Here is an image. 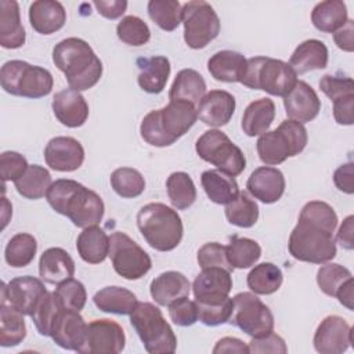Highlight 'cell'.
Listing matches in <instances>:
<instances>
[{
	"mask_svg": "<svg viewBox=\"0 0 354 354\" xmlns=\"http://www.w3.org/2000/svg\"><path fill=\"white\" fill-rule=\"evenodd\" d=\"M46 199L53 210L66 216L79 228L98 225L104 217L105 206L101 196L75 180L53 181Z\"/></svg>",
	"mask_w": 354,
	"mask_h": 354,
	"instance_id": "6da1fadb",
	"label": "cell"
},
{
	"mask_svg": "<svg viewBox=\"0 0 354 354\" xmlns=\"http://www.w3.org/2000/svg\"><path fill=\"white\" fill-rule=\"evenodd\" d=\"M53 62L65 75L69 88L84 91L102 76V62L90 44L79 37H66L53 48Z\"/></svg>",
	"mask_w": 354,
	"mask_h": 354,
	"instance_id": "7a4b0ae2",
	"label": "cell"
},
{
	"mask_svg": "<svg viewBox=\"0 0 354 354\" xmlns=\"http://www.w3.org/2000/svg\"><path fill=\"white\" fill-rule=\"evenodd\" d=\"M137 227L147 243L158 252L176 249L184 234L180 214L159 202L148 203L138 210Z\"/></svg>",
	"mask_w": 354,
	"mask_h": 354,
	"instance_id": "3957f363",
	"label": "cell"
},
{
	"mask_svg": "<svg viewBox=\"0 0 354 354\" xmlns=\"http://www.w3.org/2000/svg\"><path fill=\"white\" fill-rule=\"evenodd\" d=\"M333 232L321 224L299 217L289 235V253L299 261L313 264L328 263L335 259L337 252Z\"/></svg>",
	"mask_w": 354,
	"mask_h": 354,
	"instance_id": "277c9868",
	"label": "cell"
},
{
	"mask_svg": "<svg viewBox=\"0 0 354 354\" xmlns=\"http://www.w3.org/2000/svg\"><path fill=\"white\" fill-rule=\"evenodd\" d=\"M241 83L252 90H263L271 95L285 97L297 83V73L282 59L259 55L246 59Z\"/></svg>",
	"mask_w": 354,
	"mask_h": 354,
	"instance_id": "5b68a950",
	"label": "cell"
},
{
	"mask_svg": "<svg viewBox=\"0 0 354 354\" xmlns=\"http://www.w3.org/2000/svg\"><path fill=\"white\" fill-rule=\"evenodd\" d=\"M308 134L303 123L286 119L275 130L266 131L256 142L260 160L268 166L283 163L299 155L307 145Z\"/></svg>",
	"mask_w": 354,
	"mask_h": 354,
	"instance_id": "8992f818",
	"label": "cell"
},
{
	"mask_svg": "<svg viewBox=\"0 0 354 354\" xmlns=\"http://www.w3.org/2000/svg\"><path fill=\"white\" fill-rule=\"evenodd\" d=\"M130 324L148 353L169 354L176 351L177 337L158 306L138 301L130 314Z\"/></svg>",
	"mask_w": 354,
	"mask_h": 354,
	"instance_id": "52a82bcc",
	"label": "cell"
},
{
	"mask_svg": "<svg viewBox=\"0 0 354 354\" xmlns=\"http://www.w3.org/2000/svg\"><path fill=\"white\" fill-rule=\"evenodd\" d=\"M0 82L6 93L26 98L46 97L54 86V79L48 69L21 59H11L3 64Z\"/></svg>",
	"mask_w": 354,
	"mask_h": 354,
	"instance_id": "ba28073f",
	"label": "cell"
},
{
	"mask_svg": "<svg viewBox=\"0 0 354 354\" xmlns=\"http://www.w3.org/2000/svg\"><path fill=\"white\" fill-rule=\"evenodd\" d=\"M195 151L199 158L220 171L236 177L246 167V158L242 149L235 145L230 137L217 129L205 131L195 144Z\"/></svg>",
	"mask_w": 354,
	"mask_h": 354,
	"instance_id": "9c48e42d",
	"label": "cell"
},
{
	"mask_svg": "<svg viewBox=\"0 0 354 354\" xmlns=\"http://www.w3.org/2000/svg\"><path fill=\"white\" fill-rule=\"evenodd\" d=\"M184 40L189 48L201 50L220 33V19L214 8L203 0L183 4Z\"/></svg>",
	"mask_w": 354,
	"mask_h": 354,
	"instance_id": "30bf717a",
	"label": "cell"
},
{
	"mask_svg": "<svg viewBox=\"0 0 354 354\" xmlns=\"http://www.w3.org/2000/svg\"><path fill=\"white\" fill-rule=\"evenodd\" d=\"M109 257L116 274L129 281L142 278L152 267L149 254L127 234L120 231L109 236Z\"/></svg>",
	"mask_w": 354,
	"mask_h": 354,
	"instance_id": "8fae6325",
	"label": "cell"
},
{
	"mask_svg": "<svg viewBox=\"0 0 354 354\" xmlns=\"http://www.w3.org/2000/svg\"><path fill=\"white\" fill-rule=\"evenodd\" d=\"M234 310L230 324L250 337L264 336L274 330V315L253 292H241L232 297Z\"/></svg>",
	"mask_w": 354,
	"mask_h": 354,
	"instance_id": "7c38bea8",
	"label": "cell"
},
{
	"mask_svg": "<svg viewBox=\"0 0 354 354\" xmlns=\"http://www.w3.org/2000/svg\"><path fill=\"white\" fill-rule=\"evenodd\" d=\"M126 346L123 328L113 319L101 318L87 324L82 354H118Z\"/></svg>",
	"mask_w": 354,
	"mask_h": 354,
	"instance_id": "4fadbf2b",
	"label": "cell"
},
{
	"mask_svg": "<svg viewBox=\"0 0 354 354\" xmlns=\"http://www.w3.org/2000/svg\"><path fill=\"white\" fill-rule=\"evenodd\" d=\"M43 279L35 278L30 275L17 277L8 283H1V300L24 315H32L40 299L47 293Z\"/></svg>",
	"mask_w": 354,
	"mask_h": 354,
	"instance_id": "5bb4252c",
	"label": "cell"
},
{
	"mask_svg": "<svg viewBox=\"0 0 354 354\" xmlns=\"http://www.w3.org/2000/svg\"><path fill=\"white\" fill-rule=\"evenodd\" d=\"M353 343V329L339 315H328L318 325L313 344L321 354H342Z\"/></svg>",
	"mask_w": 354,
	"mask_h": 354,
	"instance_id": "9a60e30c",
	"label": "cell"
},
{
	"mask_svg": "<svg viewBox=\"0 0 354 354\" xmlns=\"http://www.w3.org/2000/svg\"><path fill=\"white\" fill-rule=\"evenodd\" d=\"M155 111L159 126L170 144L183 137L198 119L196 106L185 101H170L166 106Z\"/></svg>",
	"mask_w": 354,
	"mask_h": 354,
	"instance_id": "2e32d148",
	"label": "cell"
},
{
	"mask_svg": "<svg viewBox=\"0 0 354 354\" xmlns=\"http://www.w3.org/2000/svg\"><path fill=\"white\" fill-rule=\"evenodd\" d=\"M44 160L55 171H75L84 162V148L73 137L58 136L47 142Z\"/></svg>",
	"mask_w": 354,
	"mask_h": 354,
	"instance_id": "e0dca14e",
	"label": "cell"
},
{
	"mask_svg": "<svg viewBox=\"0 0 354 354\" xmlns=\"http://www.w3.org/2000/svg\"><path fill=\"white\" fill-rule=\"evenodd\" d=\"M283 106L289 119L306 123L318 116L321 100L308 83L297 80L295 87L283 97Z\"/></svg>",
	"mask_w": 354,
	"mask_h": 354,
	"instance_id": "ac0fdd59",
	"label": "cell"
},
{
	"mask_svg": "<svg viewBox=\"0 0 354 354\" xmlns=\"http://www.w3.org/2000/svg\"><path fill=\"white\" fill-rule=\"evenodd\" d=\"M86 330L87 324L79 311L64 308L55 318L50 337L59 347L79 353L86 339Z\"/></svg>",
	"mask_w": 354,
	"mask_h": 354,
	"instance_id": "d6986e66",
	"label": "cell"
},
{
	"mask_svg": "<svg viewBox=\"0 0 354 354\" xmlns=\"http://www.w3.org/2000/svg\"><path fill=\"white\" fill-rule=\"evenodd\" d=\"M285 177L277 167L261 166L252 171L246 181V188L252 196L263 203L278 202L285 192Z\"/></svg>",
	"mask_w": 354,
	"mask_h": 354,
	"instance_id": "ffe728a7",
	"label": "cell"
},
{
	"mask_svg": "<svg viewBox=\"0 0 354 354\" xmlns=\"http://www.w3.org/2000/svg\"><path fill=\"white\" fill-rule=\"evenodd\" d=\"M235 98L225 90H210L196 106L198 118L210 127L225 126L235 112Z\"/></svg>",
	"mask_w": 354,
	"mask_h": 354,
	"instance_id": "44dd1931",
	"label": "cell"
},
{
	"mask_svg": "<svg viewBox=\"0 0 354 354\" xmlns=\"http://www.w3.org/2000/svg\"><path fill=\"white\" fill-rule=\"evenodd\" d=\"M232 289L231 272L221 267H207L196 275L192 283L195 301L223 300Z\"/></svg>",
	"mask_w": 354,
	"mask_h": 354,
	"instance_id": "7402d4cb",
	"label": "cell"
},
{
	"mask_svg": "<svg viewBox=\"0 0 354 354\" xmlns=\"http://www.w3.org/2000/svg\"><path fill=\"white\" fill-rule=\"evenodd\" d=\"M51 106L58 122L71 129L83 126L90 112L86 98L73 88L58 91L53 98Z\"/></svg>",
	"mask_w": 354,
	"mask_h": 354,
	"instance_id": "603a6c76",
	"label": "cell"
},
{
	"mask_svg": "<svg viewBox=\"0 0 354 354\" xmlns=\"http://www.w3.org/2000/svg\"><path fill=\"white\" fill-rule=\"evenodd\" d=\"M29 22L40 35H53L64 28L66 11L59 1L36 0L29 6Z\"/></svg>",
	"mask_w": 354,
	"mask_h": 354,
	"instance_id": "cb8c5ba5",
	"label": "cell"
},
{
	"mask_svg": "<svg viewBox=\"0 0 354 354\" xmlns=\"http://www.w3.org/2000/svg\"><path fill=\"white\" fill-rule=\"evenodd\" d=\"M40 278L51 285H58L75 275V261L62 248L46 249L39 260Z\"/></svg>",
	"mask_w": 354,
	"mask_h": 354,
	"instance_id": "d4e9b609",
	"label": "cell"
},
{
	"mask_svg": "<svg viewBox=\"0 0 354 354\" xmlns=\"http://www.w3.org/2000/svg\"><path fill=\"white\" fill-rule=\"evenodd\" d=\"M137 66L140 69L137 76L140 88L149 94L162 93L170 76V61L163 55H153L149 58H138Z\"/></svg>",
	"mask_w": 354,
	"mask_h": 354,
	"instance_id": "484cf974",
	"label": "cell"
},
{
	"mask_svg": "<svg viewBox=\"0 0 354 354\" xmlns=\"http://www.w3.org/2000/svg\"><path fill=\"white\" fill-rule=\"evenodd\" d=\"M25 29L21 24L19 4L15 0L0 1V46L15 50L25 44Z\"/></svg>",
	"mask_w": 354,
	"mask_h": 354,
	"instance_id": "4316f807",
	"label": "cell"
},
{
	"mask_svg": "<svg viewBox=\"0 0 354 354\" xmlns=\"http://www.w3.org/2000/svg\"><path fill=\"white\" fill-rule=\"evenodd\" d=\"M191 283L188 278L178 271H165L159 274L149 286L151 297L159 306H169L174 300L188 296Z\"/></svg>",
	"mask_w": 354,
	"mask_h": 354,
	"instance_id": "83f0119b",
	"label": "cell"
},
{
	"mask_svg": "<svg viewBox=\"0 0 354 354\" xmlns=\"http://www.w3.org/2000/svg\"><path fill=\"white\" fill-rule=\"evenodd\" d=\"M245 69L246 58L243 54L232 50L217 51L207 61V71L217 82L241 83Z\"/></svg>",
	"mask_w": 354,
	"mask_h": 354,
	"instance_id": "f1b7e54d",
	"label": "cell"
},
{
	"mask_svg": "<svg viewBox=\"0 0 354 354\" xmlns=\"http://www.w3.org/2000/svg\"><path fill=\"white\" fill-rule=\"evenodd\" d=\"M329 53L324 41L308 39L300 43L289 58V65L297 75L307 73L314 69H324L328 65Z\"/></svg>",
	"mask_w": 354,
	"mask_h": 354,
	"instance_id": "f546056e",
	"label": "cell"
},
{
	"mask_svg": "<svg viewBox=\"0 0 354 354\" xmlns=\"http://www.w3.org/2000/svg\"><path fill=\"white\" fill-rule=\"evenodd\" d=\"M80 259L88 264H100L109 256V236L98 225L83 228L76 239Z\"/></svg>",
	"mask_w": 354,
	"mask_h": 354,
	"instance_id": "4dcf8cb0",
	"label": "cell"
},
{
	"mask_svg": "<svg viewBox=\"0 0 354 354\" xmlns=\"http://www.w3.org/2000/svg\"><path fill=\"white\" fill-rule=\"evenodd\" d=\"M205 94L206 82L203 76L198 71L187 68L176 75L169 91V98L170 101H185L196 105Z\"/></svg>",
	"mask_w": 354,
	"mask_h": 354,
	"instance_id": "1f68e13d",
	"label": "cell"
},
{
	"mask_svg": "<svg viewBox=\"0 0 354 354\" xmlns=\"http://www.w3.org/2000/svg\"><path fill=\"white\" fill-rule=\"evenodd\" d=\"M275 118V104L271 98H259L250 102L242 115L241 127L249 137L261 136L268 131Z\"/></svg>",
	"mask_w": 354,
	"mask_h": 354,
	"instance_id": "d6a6232c",
	"label": "cell"
},
{
	"mask_svg": "<svg viewBox=\"0 0 354 354\" xmlns=\"http://www.w3.org/2000/svg\"><path fill=\"white\" fill-rule=\"evenodd\" d=\"M93 301L98 310L118 315H130L138 304L137 296L122 286H105L100 289L94 295Z\"/></svg>",
	"mask_w": 354,
	"mask_h": 354,
	"instance_id": "836d02e7",
	"label": "cell"
},
{
	"mask_svg": "<svg viewBox=\"0 0 354 354\" xmlns=\"http://www.w3.org/2000/svg\"><path fill=\"white\" fill-rule=\"evenodd\" d=\"M201 184L207 198L216 205H227L239 195V187L234 177L220 170H205Z\"/></svg>",
	"mask_w": 354,
	"mask_h": 354,
	"instance_id": "e575fe53",
	"label": "cell"
},
{
	"mask_svg": "<svg viewBox=\"0 0 354 354\" xmlns=\"http://www.w3.org/2000/svg\"><path fill=\"white\" fill-rule=\"evenodd\" d=\"M347 7L342 0L321 1L315 4L311 11L313 25L325 33H335L347 22Z\"/></svg>",
	"mask_w": 354,
	"mask_h": 354,
	"instance_id": "d590c367",
	"label": "cell"
},
{
	"mask_svg": "<svg viewBox=\"0 0 354 354\" xmlns=\"http://www.w3.org/2000/svg\"><path fill=\"white\" fill-rule=\"evenodd\" d=\"M26 337L24 314L6 301H0V346L14 347Z\"/></svg>",
	"mask_w": 354,
	"mask_h": 354,
	"instance_id": "8d00e7d4",
	"label": "cell"
},
{
	"mask_svg": "<svg viewBox=\"0 0 354 354\" xmlns=\"http://www.w3.org/2000/svg\"><path fill=\"white\" fill-rule=\"evenodd\" d=\"M51 184L53 181L50 171L40 165H29L26 171L14 181L17 192L21 196L32 201L43 198Z\"/></svg>",
	"mask_w": 354,
	"mask_h": 354,
	"instance_id": "74e56055",
	"label": "cell"
},
{
	"mask_svg": "<svg viewBox=\"0 0 354 354\" xmlns=\"http://www.w3.org/2000/svg\"><path fill=\"white\" fill-rule=\"evenodd\" d=\"M283 282L282 271L272 263H260L254 266L246 277L248 288L256 295H272Z\"/></svg>",
	"mask_w": 354,
	"mask_h": 354,
	"instance_id": "f35d334b",
	"label": "cell"
},
{
	"mask_svg": "<svg viewBox=\"0 0 354 354\" xmlns=\"http://www.w3.org/2000/svg\"><path fill=\"white\" fill-rule=\"evenodd\" d=\"M166 189L170 203L177 210H185L196 199V187L185 171H174L166 180Z\"/></svg>",
	"mask_w": 354,
	"mask_h": 354,
	"instance_id": "ab89813d",
	"label": "cell"
},
{
	"mask_svg": "<svg viewBox=\"0 0 354 354\" xmlns=\"http://www.w3.org/2000/svg\"><path fill=\"white\" fill-rule=\"evenodd\" d=\"M37 252V241L28 232H19L11 236L4 249V260L14 268L29 266Z\"/></svg>",
	"mask_w": 354,
	"mask_h": 354,
	"instance_id": "60d3db41",
	"label": "cell"
},
{
	"mask_svg": "<svg viewBox=\"0 0 354 354\" xmlns=\"http://www.w3.org/2000/svg\"><path fill=\"white\" fill-rule=\"evenodd\" d=\"M225 250H227V260L234 270L250 268L259 261L261 256L260 245L250 238L232 236L230 243L225 246Z\"/></svg>",
	"mask_w": 354,
	"mask_h": 354,
	"instance_id": "b9f144b4",
	"label": "cell"
},
{
	"mask_svg": "<svg viewBox=\"0 0 354 354\" xmlns=\"http://www.w3.org/2000/svg\"><path fill=\"white\" fill-rule=\"evenodd\" d=\"M224 213L228 223L239 228H250L259 220V206L245 191L225 205Z\"/></svg>",
	"mask_w": 354,
	"mask_h": 354,
	"instance_id": "7bdbcfd3",
	"label": "cell"
},
{
	"mask_svg": "<svg viewBox=\"0 0 354 354\" xmlns=\"http://www.w3.org/2000/svg\"><path fill=\"white\" fill-rule=\"evenodd\" d=\"M147 10L149 18L166 32H173L183 22V6L177 0H151Z\"/></svg>",
	"mask_w": 354,
	"mask_h": 354,
	"instance_id": "ee69618b",
	"label": "cell"
},
{
	"mask_svg": "<svg viewBox=\"0 0 354 354\" xmlns=\"http://www.w3.org/2000/svg\"><path fill=\"white\" fill-rule=\"evenodd\" d=\"M65 307L57 297L55 292H47L40 301L37 303L36 308L33 310L30 318L41 336H51V329L55 322V318Z\"/></svg>",
	"mask_w": 354,
	"mask_h": 354,
	"instance_id": "f6af8a7d",
	"label": "cell"
},
{
	"mask_svg": "<svg viewBox=\"0 0 354 354\" xmlns=\"http://www.w3.org/2000/svg\"><path fill=\"white\" fill-rule=\"evenodd\" d=\"M111 185L122 198H137L145 189V180L137 169L119 167L111 174Z\"/></svg>",
	"mask_w": 354,
	"mask_h": 354,
	"instance_id": "bcb514c9",
	"label": "cell"
},
{
	"mask_svg": "<svg viewBox=\"0 0 354 354\" xmlns=\"http://www.w3.org/2000/svg\"><path fill=\"white\" fill-rule=\"evenodd\" d=\"M198 307V319L207 326L223 325L230 321L234 310V301L228 296L223 300L195 301Z\"/></svg>",
	"mask_w": 354,
	"mask_h": 354,
	"instance_id": "7dc6e473",
	"label": "cell"
},
{
	"mask_svg": "<svg viewBox=\"0 0 354 354\" xmlns=\"http://www.w3.org/2000/svg\"><path fill=\"white\" fill-rule=\"evenodd\" d=\"M353 278V274L348 268L337 263H324L317 271V283L319 289L330 297H335L336 292L343 283Z\"/></svg>",
	"mask_w": 354,
	"mask_h": 354,
	"instance_id": "c3c4849f",
	"label": "cell"
},
{
	"mask_svg": "<svg viewBox=\"0 0 354 354\" xmlns=\"http://www.w3.org/2000/svg\"><path fill=\"white\" fill-rule=\"evenodd\" d=\"M116 35L123 43L134 47L144 46L151 39V30L148 25L136 15H127L122 18L116 25Z\"/></svg>",
	"mask_w": 354,
	"mask_h": 354,
	"instance_id": "681fc988",
	"label": "cell"
},
{
	"mask_svg": "<svg viewBox=\"0 0 354 354\" xmlns=\"http://www.w3.org/2000/svg\"><path fill=\"white\" fill-rule=\"evenodd\" d=\"M54 292L59 299V301L62 303V306L68 310L80 313L86 306V301H87L86 288L80 281L75 279L73 277L58 283Z\"/></svg>",
	"mask_w": 354,
	"mask_h": 354,
	"instance_id": "f907efd6",
	"label": "cell"
},
{
	"mask_svg": "<svg viewBox=\"0 0 354 354\" xmlns=\"http://www.w3.org/2000/svg\"><path fill=\"white\" fill-rule=\"evenodd\" d=\"M196 260L201 268L221 267L230 272L234 271V268L227 260L225 246L218 242H207L203 246H201L196 254Z\"/></svg>",
	"mask_w": 354,
	"mask_h": 354,
	"instance_id": "816d5d0a",
	"label": "cell"
},
{
	"mask_svg": "<svg viewBox=\"0 0 354 354\" xmlns=\"http://www.w3.org/2000/svg\"><path fill=\"white\" fill-rule=\"evenodd\" d=\"M321 91L330 100L336 101L342 97L354 94V82L348 76L339 75H324L319 80Z\"/></svg>",
	"mask_w": 354,
	"mask_h": 354,
	"instance_id": "f5cc1de1",
	"label": "cell"
},
{
	"mask_svg": "<svg viewBox=\"0 0 354 354\" xmlns=\"http://www.w3.org/2000/svg\"><path fill=\"white\" fill-rule=\"evenodd\" d=\"M28 166L26 158L19 152L4 151L0 155V174L3 184L18 180L26 171Z\"/></svg>",
	"mask_w": 354,
	"mask_h": 354,
	"instance_id": "db71d44e",
	"label": "cell"
},
{
	"mask_svg": "<svg viewBox=\"0 0 354 354\" xmlns=\"http://www.w3.org/2000/svg\"><path fill=\"white\" fill-rule=\"evenodd\" d=\"M169 317L178 326H191L198 321V307L195 300H189L188 296L180 297L170 303Z\"/></svg>",
	"mask_w": 354,
	"mask_h": 354,
	"instance_id": "11a10c76",
	"label": "cell"
},
{
	"mask_svg": "<svg viewBox=\"0 0 354 354\" xmlns=\"http://www.w3.org/2000/svg\"><path fill=\"white\" fill-rule=\"evenodd\" d=\"M248 346H249V353H254V354H266V353L286 354L288 353V346L285 340L279 335L274 333V330L264 336L252 337Z\"/></svg>",
	"mask_w": 354,
	"mask_h": 354,
	"instance_id": "9f6ffc18",
	"label": "cell"
},
{
	"mask_svg": "<svg viewBox=\"0 0 354 354\" xmlns=\"http://www.w3.org/2000/svg\"><path fill=\"white\" fill-rule=\"evenodd\" d=\"M354 94L333 101V118L337 124L351 126L354 123Z\"/></svg>",
	"mask_w": 354,
	"mask_h": 354,
	"instance_id": "6f0895ef",
	"label": "cell"
},
{
	"mask_svg": "<svg viewBox=\"0 0 354 354\" xmlns=\"http://www.w3.org/2000/svg\"><path fill=\"white\" fill-rule=\"evenodd\" d=\"M353 162H347L339 166L333 173V183L336 188L344 194L351 195L354 192V167Z\"/></svg>",
	"mask_w": 354,
	"mask_h": 354,
	"instance_id": "680465c9",
	"label": "cell"
},
{
	"mask_svg": "<svg viewBox=\"0 0 354 354\" xmlns=\"http://www.w3.org/2000/svg\"><path fill=\"white\" fill-rule=\"evenodd\" d=\"M93 4L98 14L106 19L120 18L127 8L126 0H95Z\"/></svg>",
	"mask_w": 354,
	"mask_h": 354,
	"instance_id": "91938a15",
	"label": "cell"
},
{
	"mask_svg": "<svg viewBox=\"0 0 354 354\" xmlns=\"http://www.w3.org/2000/svg\"><path fill=\"white\" fill-rule=\"evenodd\" d=\"M333 40L335 44L346 51V53H353L354 50V22L353 19H347V22L333 33Z\"/></svg>",
	"mask_w": 354,
	"mask_h": 354,
	"instance_id": "94428289",
	"label": "cell"
},
{
	"mask_svg": "<svg viewBox=\"0 0 354 354\" xmlns=\"http://www.w3.org/2000/svg\"><path fill=\"white\" fill-rule=\"evenodd\" d=\"M214 354H223V353H239V354H246L249 353V346L242 342L238 337H232V336H225L223 339H220L216 346L212 350Z\"/></svg>",
	"mask_w": 354,
	"mask_h": 354,
	"instance_id": "6125c7cd",
	"label": "cell"
},
{
	"mask_svg": "<svg viewBox=\"0 0 354 354\" xmlns=\"http://www.w3.org/2000/svg\"><path fill=\"white\" fill-rule=\"evenodd\" d=\"M353 234H354V216H347L343 223L339 227V231L336 234V241L340 243L343 249L353 250L354 248V241H353Z\"/></svg>",
	"mask_w": 354,
	"mask_h": 354,
	"instance_id": "be15d7a7",
	"label": "cell"
},
{
	"mask_svg": "<svg viewBox=\"0 0 354 354\" xmlns=\"http://www.w3.org/2000/svg\"><path fill=\"white\" fill-rule=\"evenodd\" d=\"M353 290H354V281H353V278L351 279H348L346 283H343L342 286H340V289L336 292V295H335V297L339 300V303L340 304H343L346 308H348V310H353L354 308V304H353V301H354V293H353Z\"/></svg>",
	"mask_w": 354,
	"mask_h": 354,
	"instance_id": "e7e4bbea",
	"label": "cell"
},
{
	"mask_svg": "<svg viewBox=\"0 0 354 354\" xmlns=\"http://www.w3.org/2000/svg\"><path fill=\"white\" fill-rule=\"evenodd\" d=\"M1 218H3V228L7 225V223H8V218H10V216L12 214V206H11V203L7 201V198L6 196H3L1 198Z\"/></svg>",
	"mask_w": 354,
	"mask_h": 354,
	"instance_id": "03108f58",
	"label": "cell"
}]
</instances>
